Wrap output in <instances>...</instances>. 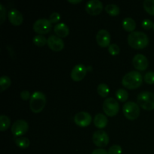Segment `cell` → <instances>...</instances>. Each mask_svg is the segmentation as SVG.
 <instances>
[{"instance_id": "15", "label": "cell", "mask_w": 154, "mask_h": 154, "mask_svg": "<svg viewBox=\"0 0 154 154\" xmlns=\"http://www.w3.org/2000/svg\"><path fill=\"white\" fill-rule=\"evenodd\" d=\"M96 38L99 45L105 48V47L109 46L110 42H111V35L108 30L100 29L98 31Z\"/></svg>"}, {"instance_id": "33", "label": "cell", "mask_w": 154, "mask_h": 154, "mask_svg": "<svg viewBox=\"0 0 154 154\" xmlns=\"http://www.w3.org/2000/svg\"><path fill=\"white\" fill-rule=\"evenodd\" d=\"M141 24H142L143 28H144L145 29H150L151 27L153 26V23L149 19L144 20L142 21V23Z\"/></svg>"}, {"instance_id": "10", "label": "cell", "mask_w": 154, "mask_h": 154, "mask_svg": "<svg viewBox=\"0 0 154 154\" xmlns=\"http://www.w3.org/2000/svg\"><path fill=\"white\" fill-rule=\"evenodd\" d=\"M87 13L91 15L99 14L103 9V4L100 0H90L85 5Z\"/></svg>"}, {"instance_id": "32", "label": "cell", "mask_w": 154, "mask_h": 154, "mask_svg": "<svg viewBox=\"0 0 154 154\" xmlns=\"http://www.w3.org/2000/svg\"><path fill=\"white\" fill-rule=\"evenodd\" d=\"M6 9L2 4H0V23H2L5 19Z\"/></svg>"}, {"instance_id": "3", "label": "cell", "mask_w": 154, "mask_h": 154, "mask_svg": "<svg viewBox=\"0 0 154 154\" xmlns=\"http://www.w3.org/2000/svg\"><path fill=\"white\" fill-rule=\"evenodd\" d=\"M46 104V96L42 92L36 91L31 96L29 107L34 113H39L44 109Z\"/></svg>"}, {"instance_id": "27", "label": "cell", "mask_w": 154, "mask_h": 154, "mask_svg": "<svg viewBox=\"0 0 154 154\" xmlns=\"http://www.w3.org/2000/svg\"><path fill=\"white\" fill-rule=\"evenodd\" d=\"M128 92L124 89H118L116 91V96L120 102H125L128 99Z\"/></svg>"}, {"instance_id": "28", "label": "cell", "mask_w": 154, "mask_h": 154, "mask_svg": "<svg viewBox=\"0 0 154 154\" xmlns=\"http://www.w3.org/2000/svg\"><path fill=\"white\" fill-rule=\"evenodd\" d=\"M108 51H109V53L111 55H117L120 53V48L117 44L113 43L108 46Z\"/></svg>"}, {"instance_id": "35", "label": "cell", "mask_w": 154, "mask_h": 154, "mask_svg": "<svg viewBox=\"0 0 154 154\" xmlns=\"http://www.w3.org/2000/svg\"><path fill=\"white\" fill-rule=\"evenodd\" d=\"M91 154H108V152L103 148H98L93 150Z\"/></svg>"}, {"instance_id": "18", "label": "cell", "mask_w": 154, "mask_h": 154, "mask_svg": "<svg viewBox=\"0 0 154 154\" xmlns=\"http://www.w3.org/2000/svg\"><path fill=\"white\" fill-rule=\"evenodd\" d=\"M93 122L96 127L99 128V129H103L108 124V119L105 114H97L95 116Z\"/></svg>"}, {"instance_id": "36", "label": "cell", "mask_w": 154, "mask_h": 154, "mask_svg": "<svg viewBox=\"0 0 154 154\" xmlns=\"http://www.w3.org/2000/svg\"><path fill=\"white\" fill-rule=\"evenodd\" d=\"M71 3H79L81 2V0H68Z\"/></svg>"}, {"instance_id": "1", "label": "cell", "mask_w": 154, "mask_h": 154, "mask_svg": "<svg viewBox=\"0 0 154 154\" xmlns=\"http://www.w3.org/2000/svg\"><path fill=\"white\" fill-rule=\"evenodd\" d=\"M128 43L135 49H142L149 43L147 34L141 31H133L128 35Z\"/></svg>"}, {"instance_id": "14", "label": "cell", "mask_w": 154, "mask_h": 154, "mask_svg": "<svg viewBox=\"0 0 154 154\" xmlns=\"http://www.w3.org/2000/svg\"><path fill=\"white\" fill-rule=\"evenodd\" d=\"M87 72V68L83 64H78L74 66L71 72V78L75 81H81L85 77Z\"/></svg>"}, {"instance_id": "34", "label": "cell", "mask_w": 154, "mask_h": 154, "mask_svg": "<svg viewBox=\"0 0 154 154\" xmlns=\"http://www.w3.org/2000/svg\"><path fill=\"white\" fill-rule=\"evenodd\" d=\"M20 97L23 100H27L29 98H31L30 97V93L29 92V90H23L20 93Z\"/></svg>"}, {"instance_id": "7", "label": "cell", "mask_w": 154, "mask_h": 154, "mask_svg": "<svg viewBox=\"0 0 154 154\" xmlns=\"http://www.w3.org/2000/svg\"><path fill=\"white\" fill-rule=\"evenodd\" d=\"M52 29V23L47 18H39L33 24V29L39 34H46Z\"/></svg>"}, {"instance_id": "17", "label": "cell", "mask_w": 154, "mask_h": 154, "mask_svg": "<svg viewBox=\"0 0 154 154\" xmlns=\"http://www.w3.org/2000/svg\"><path fill=\"white\" fill-rule=\"evenodd\" d=\"M54 32L59 37L64 38L69 35V29L64 23H58L54 26Z\"/></svg>"}, {"instance_id": "12", "label": "cell", "mask_w": 154, "mask_h": 154, "mask_svg": "<svg viewBox=\"0 0 154 154\" xmlns=\"http://www.w3.org/2000/svg\"><path fill=\"white\" fill-rule=\"evenodd\" d=\"M47 44L48 47L54 51H60L64 48V42L63 39L55 35H51L48 37Z\"/></svg>"}, {"instance_id": "19", "label": "cell", "mask_w": 154, "mask_h": 154, "mask_svg": "<svg viewBox=\"0 0 154 154\" xmlns=\"http://www.w3.org/2000/svg\"><path fill=\"white\" fill-rule=\"evenodd\" d=\"M136 23L135 20L131 17H126L123 20V27L125 30L129 32H133L135 29Z\"/></svg>"}, {"instance_id": "31", "label": "cell", "mask_w": 154, "mask_h": 154, "mask_svg": "<svg viewBox=\"0 0 154 154\" xmlns=\"http://www.w3.org/2000/svg\"><path fill=\"white\" fill-rule=\"evenodd\" d=\"M61 18V16L59 13L57 12H53L51 15H50V21H51L52 23H57Z\"/></svg>"}, {"instance_id": "24", "label": "cell", "mask_w": 154, "mask_h": 154, "mask_svg": "<svg viewBox=\"0 0 154 154\" xmlns=\"http://www.w3.org/2000/svg\"><path fill=\"white\" fill-rule=\"evenodd\" d=\"M97 92L102 97H106L109 93V88L106 84H100L97 87Z\"/></svg>"}, {"instance_id": "23", "label": "cell", "mask_w": 154, "mask_h": 154, "mask_svg": "<svg viewBox=\"0 0 154 154\" xmlns=\"http://www.w3.org/2000/svg\"><path fill=\"white\" fill-rule=\"evenodd\" d=\"M11 84V81L8 76H6V75L2 76L0 78V90H1V92H3L5 90L8 88Z\"/></svg>"}, {"instance_id": "37", "label": "cell", "mask_w": 154, "mask_h": 154, "mask_svg": "<svg viewBox=\"0 0 154 154\" xmlns=\"http://www.w3.org/2000/svg\"><path fill=\"white\" fill-rule=\"evenodd\" d=\"M153 29H154V23H153Z\"/></svg>"}, {"instance_id": "16", "label": "cell", "mask_w": 154, "mask_h": 154, "mask_svg": "<svg viewBox=\"0 0 154 154\" xmlns=\"http://www.w3.org/2000/svg\"><path fill=\"white\" fill-rule=\"evenodd\" d=\"M8 17L13 25L20 26L23 21V17L21 12L16 8H12L8 13Z\"/></svg>"}, {"instance_id": "21", "label": "cell", "mask_w": 154, "mask_h": 154, "mask_svg": "<svg viewBox=\"0 0 154 154\" xmlns=\"http://www.w3.org/2000/svg\"><path fill=\"white\" fill-rule=\"evenodd\" d=\"M11 125V120L6 115L2 114L0 116V130L5 131L9 128Z\"/></svg>"}, {"instance_id": "2", "label": "cell", "mask_w": 154, "mask_h": 154, "mask_svg": "<svg viewBox=\"0 0 154 154\" xmlns=\"http://www.w3.org/2000/svg\"><path fill=\"white\" fill-rule=\"evenodd\" d=\"M143 77L138 71H131L123 76L122 84L127 89H136L141 85Z\"/></svg>"}, {"instance_id": "6", "label": "cell", "mask_w": 154, "mask_h": 154, "mask_svg": "<svg viewBox=\"0 0 154 154\" xmlns=\"http://www.w3.org/2000/svg\"><path fill=\"white\" fill-rule=\"evenodd\" d=\"M103 111L109 117L115 116L118 113L120 105L117 100L114 98H107L103 102Z\"/></svg>"}, {"instance_id": "29", "label": "cell", "mask_w": 154, "mask_h": 154, "mask_svg": "<svg viewBox=\"0 0 154 154\" xmlns=\"http://www.w3.org/2000/svg\"><path fill=\"white\" fill-rule=\"evenodd\" d=\"M144 81L148 84H154V72L150 71L144 75Z\"/></svg>"}, {"instance_id": "11", "label": "cell", "mask_w": 154, "mask_h": 154, "mask_svg": "<svg viewBox=\"0 0 154 154\" xmlns=\"http://www.w3.org/2000/svg\"><path fill=\"white\" fill-rule=\"evenodd\" d=\"M74 120L78 126H81V127H86L91 123L92 117L88 112L81 111L75 114Z\"/></svg>"}, {"instance_id": "30", "label": "cell", "mask_w": 154, "mask_h": 154, "mask_svg": "<svg viewBox=\"0 0 154 154\" xmlns=\"http://www.w3.org/2000/svg\"><path fill=\"white\" fill-rule=\"evenodd\" d=\"M108 154H121L122 147L117 144H114L108 149Z\"/></svg>"}, {"instance_id": "26", "label": "cell", "mask_w": 154, "mask_h": 154, "mask_svg": "<svg viewBox=\"0 0 154 154\" xmlns=\"http://www.w3.org/2000/svg\"><path fill=\"white\" fill-rule=\"evenodd\" d=\"M33 42L37 46L42 47L44 46L48 42V39H46V38L42 35H37L33 38Z\"/></svg>"}, {"instance_id": "25", "label": "cell", "mask_w": 154, "mask_h": 154, "mask_svg": "<svg viewBox=\"0 0 154 154\" xmlns=\"http://www.w3.org/2000/svg\"><path fill=\"white\" fill-rule=\"evenodd\" d=\"M146 11L151 15H154V0H145L143 3Z\"/></svg>"}, {"instance_id": "8", "label": "cell", "mask_w": 154, "mask_h": 154, "mask_svg": "<svg viewBox=\"0 0 154 154\" xmlns=\"http://www.w3.org/2000/svg\"><path fill=\"white\" fill-rule=\"evenodd\" d=\"M29 129V124L26 120H17L12 124L11 132L15 137H19L26 133Z\"/></svg>"}, {"instance_id": "5", "label": "cell", "mask_w": 154, "mask_h": 154, "mask_svg": "<svg viewBox=\"0 0 154 154\" xmlns=\"http://www.w3.org/2000/svg\"><path fill=\"white\" fill-rule=\"evenodd\" d=\"M124 116L130 120L137 119L140 114V108L138 104L134 102H127L123 107Z\"/></svg>"}, {"instance_id": "20", "label": "cell", "mask_w": 154, "mask_h": 154, "mask_svg": "<svg viewBox=\"0 0 154 154\" xmlns=\"http://www.w3.org/2000/svg\"><path fill=\"white\" fill-rule=\"evenodd\" d=\"M15 143L18 147H21V148H26L30 144L29 140L26 137L23 136L16 137L15 138Z\"/></svg>"}, {"instance_id": "22", "label": "cell", "mask_w": 154, "mask_h": 154, "mask_svg": "<svg viewBox=\"0 0 154 154\" xmlns=\"http://www.w3.org/2000/svg\"><path fill=\"white\" fill-rule=\"evenodd\" d=\"M105 10L107 13L111 16H116L120 14V8L115 4H108L105 6Z\"/></svg>"}, {"instance_id": "9", "label": "cell", "mask_w": 154, "mask_h": 154, "mask_svg": "<svg viewBox=\"0 0 154 154\" xmlns=\"http://www.w3.org/2000/svg\"><path fill=\"white\" fill-rule=\"evenodd\" d=\"M93 143L99 147H103L107 146L109 142V137L105 131L100 129L97 130L93 135Z\"/></svg>"}, {"instance_id": "13", "label": "cell", "mask_w": 154, "mask_h": 154, "mask_svg": "<svg viewBox=\"0 0 154 154\" xmlns=\"http://www.w3.org/2000/svg\"><path fill=\"white\" fill-rule=\"evenodd\" d=\"M132 64L138 70L144 71L148 66V60L144 54H137L132 59Z\"/></svg>"}, {"instance_id": "4", "label": "cell", "mask_w": 154, "mask_h": 154, "mask_svg": "<svg viewBox=\"0 0 154 154\" xmlns=\"http://www.w3.org/2000/svg\"><path fill=\"white\" fill-rule=\"evenodd\" d=\"M137 101L140 106L144 110L154 109V93L150 91L141 92L137 96Z\"/></svg>"}]
</instances>
